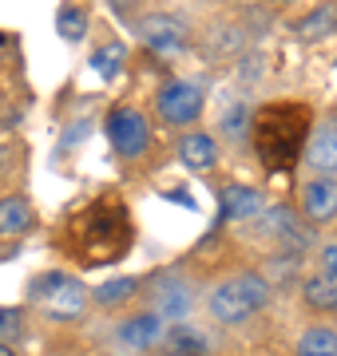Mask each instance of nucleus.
Here are the masks:
<instances>
[{
    "label": "nucleus",
    "mask_w": 337,
    "mask_h": 356,
    "mask_svg": "<svg viewBox=\"0 0 337 356\" xmlns=\"http://www.w3.org/2000/svg\"><path fill=\"white\" fill-rule=\"evenodd\" d=\"M135 214L119 191H100L76 202L56 226V250L76 269H107L135 250Z\"/></svg>",
    "instance_id": "nucleus-1"
},
{
    "label": "nucleus",
    "mask_w": 337,
    "mask_h": 356,
    "mask_svg": "<svg viewBox=\"0 0 337 356\" xmlns=\"http://www.w3.org/2000/svg\"><path fill=\"white\" fill-rule=\"evenodd\" d=\"M313 131V107L301 99H270L250 115L246 139L270 175H290L301 163L306 139Z\"/></svg>",
    "instance_id": "nucleus-2"
},
{
    "label": "nucleus",
    "mask_w": 337,
    "mask_h": 356,
    "mask_svg": "<svg viewBox=\"0 0 337 356\" xmlns=\"http://www.w3.org/2000/svg\"><path fill=\"white\" fill-rule=\"evenodd\" d=\"M270 305V281L246 269V273H230L226 281H219L214 289L207 293V317L222 329H238L246 325L254 313Z\"/></svg>",
    "instance_id": "nucleus-3"
},
{
    "label": "nucleus",
    "mask_w": 337,
    "mask_h": 356,
    "mask_svg": "<svg viewBox=\"0 0 337 356\" xmlns=\"http://www.w3.org/2000/svg\"><path fill=\"white\" fill-rule=\"evenodd\" d=\"M28 301L48 321H60V325H72L88 313V289L72 273H40L28 285Z\"/></svg>",
    "instance_id": "nucleus-4"
},
{
    "label": "nucleus",
    "mask_w": 337,
    "mask_h": 356,
    "mask_svg": "<svg viewBox=\"0 0 337 356\" xmlns=\"http://www.w3.org/2000/svg\"><path fill=\"white\" fill-rule=\"evenodd\" d=\"M104 135L111 143L116 159L123 163H139L151 154V143H155V131H151V119L147 111H139L135 103H116L104 119Z\"/></svg>",
    "instance_id": "nucleus-5"
},
{
    "label": "nucleus",
    "mask_w": 337,
    "mask_h": 356,
    "mask_svg": "<svg viewBox=\"0 0 337 356\" xmlns=\"http://www.w3.org/2000/svg\"><path fill=\"white\" fill-rule=\"evenodd\" d=\"M203 107H207V91H203L198 79L175 76L167 83H159L155 91V115L171 131H191L203 119Z\"/></svg>",
    "instance_id": "nucleus-6"
},
{
    "label": "nucleus",
    "mask_w": 337,
    "mask_h": 356,
    "mask_svg": "<svg viewBox=\"0 0 337 356\" xmlns=\"http://www.w3.org/2000/svg\"><path fill=\"white\" fill-rule=\"evenodd\" d=\"M143 289H147V309H151L159 321H167V325H187V321L195 317L198 293H195V285H191V277L167 269V273H155Z\"/></svg>",
    "instance_id": "nucleus-7"
},
{
    "label": "nucleus",
    "mask_w": 337,
    "mask_h": 356,
    "mask_svg": "<svg viewBox=\"0 0 337 356\" xmlns=\"http://www.w3.org/2000/svg\"><path fill=\"white\" fill-rule=\"evenodd\" d=\"M298 218L310 229L337 226V178L306 175L298 182Z\"/></svg>",
    "instance_id": "nucleus-8"
},
{
    "label": "nucleus",
    "mask_w": 337,
    "mask_h": 356,
    "mask_svg": "<svg viewBox=\"0 0 337 356\" xmlns=\"http://www.w3.org/2000/svg\"><path fill=\"white\" fill-rule=\"evenodd\" d=\"M167 321H159L151 309H143V313H131V317H123L111 329V341L119 344V353H151V348H159V344L167 341Z\"/></svg>",
    "instance_id": "nucleus-9"
},
{
    "label": "nucleus",
    "mask_w": 337,
    "mask_h": 356,
    "mask_svg": "<svg viewBox=\"0 0 337 356\" xmlns=\"http://www.w3.org/2000/svg\"><path fill=\"white\" fill-rule=\"evenodd\" d=\"M214 198H219L222 222H230V226L258 222L266 210V194L258 186H246V182H222V186H214Z\"/></svg>",
    "instance_id": "nucleus-10"
},
{
    "label": "nucleus",
    "mask_w": 337,
    "mask_h": 356,
    "mask_svg": "<svg viewBox=\"0 0 337 356\" xmlns=\"http://www.w3.org/2000/svg\"><path fill=\"white\" fill-rule=\"evenodd\" d=\"M301 163L310 166V175L337 178V119H325V123H318L310 131L306 151H301Z\"/></svg>",
    "instance_id": "nucleus-11"
},
{
    "label": "nucleus",
    "mask_w": 337,
    "mask_h": 356,
    "mask_svg": "<svg viewBox=\"0 0 337 356\" xmlns=\"http://www.w3.org/2000/svg\"><path fill=\"white\" fill-rule=\"evenodd\" d=\"M175 159H179L187 170H198V175H207V170H214L222 159V147L214 135H207V131H182L179 143H175Z\"/></svg>",
    "instance_id": "nucleus-12"
},
{
    "label": "nucleus",
    "mask_w": 337,
    "mask_h": 356,
    "mask_svg": "<svg viewBox=\"0 0 337 356\" xmlns=\"http://www.w3.org/2000/svg\"><path fill=\"white\" fill-rule=\"evenodd\" d=\"M139 36L147 40L151 51H179L187 44V36H191V24L175 13H155L147 20H139Z\"/></svg>",
    "instance_id": "nucleus-13"
},
{
    "label": "nucleus",
    "mask_w": 337,
    "mask_h": 356,
    "mask_svg": "<svg viewBox=\"0 0 337 356\" xmlns=\"http://www.w3.org/2000/svg\"><path fill=\"white\" fill-rule=\"evenodd\" d=\"M32 226H36V206L24 194H0V238L4 242L24 238Z\"/></svg>",
    "instance_id": "nucleus-14"
},
{
    "label": "nucleus",
    "mask_w": 337,
    "mask_h": 356,
    "mask_svg": "<svg viewBox=\"0 0 337 356\" xmlns=\"http://www.w3.org/2000/svg\"><path fill=\"white\" fill-rule=\"evenodd\" d=\"M301 301L313 309V313H325V317H337V277H325V273H310L301 281Z\"/></svg>",
    "instance_id": "nucleus-15"
},
{
    "label": "nucleus",
    "mask_w": 337,
    "mask_h": 356,
    "mask_svg": "<svg viewBox=\"0 0 337 356\" xmlns=\"http://www.w3.org/2000/svg\"><path fill=\"white\" fill-rule=\"evenodd\" d=\"M294 356H337V325H329V321L306 325L294 344Z\"/></svg>",
    "instance_id": "nucleus-16"
},
{
    "label": "nucleus",
    "mask_w": 337,
    "mask_h": 356,
    "mask_svg": "<svg viewBox=\"0 0 337 356\" xmlns=\"http://www.w3.org/2000/svg\"><path fill=\"white\" fill-rule=\"evenodd\" d=\"M139 293H143V277H116V281L95 285L88 301H95L100 309H119V305H127V301H135Z\"/></svg>",
    "instance_id": "nucleus-17"
},
{
    "label": "nucleus",
    "mask_w": 337,
    "mask_h": 356,
    "mask_svg": "<svg viewBox=\"0 0 337 356\" xmlns=\"http://www.w3.org/2000/svg\"><path fill=\"white\" fill-rule=\"evenodd\" d=\"M91 24V16L84 4H60V13H56V28H60V36L68 40V44H76V40H84V32H88Z\"/></svg>",
    "instance_id": "nucleus-18"
},
{
    "label": "nucleus",
    "mask_w": 337,
    "mask_h": 356,
    "mask_svg": "<svg viewBox=\"0 0 337 356\" xmlns=\"http://www.w3.org/2000/svg\"><path fill=\"white\" fill-rule=\"evenodd\" d=\"M163 344H171V353H175V356H207L210 353L207 337L195 332V329H182V325H171L167 341H163Z\"/></svg>",
    "instance_id": "nucleus-19"
},
{
    "label": "nucleus",
    "mask_w": 337,
    "mask_h": 356,
    "mask_svg": "<svg viewBox=\"0 0 337 356\" xmlns=\"http://www.w3.org/2000/svg\"><path fill=\"white\" fill-rule=\"evenodd\" d=\"M123 60H127V48H123L119 40H111V44H104V48L91 56V67H95L104 79H116V72H119V64H123Z\"/></svg>",
    "instance_id": "nucleus-20"
},
{
    "label": "nucleus",
    "mask_w": 337,
    "mask_h": 356,
    "mask_svg": "<svg viewBox=\"0 0 337 356\" xmlns=\"http://www.w3.org/2000/svg\"><path fill=\"white\" fill-rule=\"evenodd\" d=\"M246 127H250V107L246 103H230L219 119V131L226 139H246Z\"/></svg>",
    "instance_id": "nucleus-21"
},
{
    "label": "nucleus",
    "mask_w": 337,
    "mask_h": 356,
    "mask_svg": "<svg viewBox=\"0 0 337 356\" xmlns=\"http://www.w3.org/2000/svg\"><path fill=\"white\" fill-rule=\"evenodd\" d=\"M318 273L337 277V242H322V245H318Z\"/></svg>",
    "instance_id": "nucleus-22"
},
{
    "label": "nucleus",
    "mask_w": 337,
    "mask_h": 356,
    "mask_svg": "<svg viewBox=\"0 0 337 356\" xmlns=\"http://www.w3.org/2000/svg\"><path fill=\"white\" fill-rule=\"evenodd\" d=\"M334 16H337L334 8H322V13H313L310 20H301V32H306V36H325V32H329L325 24H329Z\"/></svg>",
    "instance_id": "nucleus-23"
},
{
    "label": "nucleus",
    "mask_w": 337,
    "mask_h": 356,
    "mask_svg": "<svg viewBox=\"0 0 337 356\" xmlns=\"http://www.w3.org/2000/svg\"><path fill=\"white\" fill-rule=\"evenodd\" d=\"M13 329H16L13 309H0V337H4V332H13Z\"/></svg>",
    "instance_id": "nucleus-24"
},
{
    "label": "nucleus",
    "mask_w": 337,
    "mask_h": 356,
    "mask_svg": "<svg viewBox=\"0 0 337 356\" xmlns=\"http://www.w3.org/2000/svg\"><path fill=\"white\" fill-rule=\"evenodd\" d=\"M0 356H16V353H13V348H8L4 341H0Z\"/></svg>",
    "instance_id": "nucleus-25"
},
{
    "label": "nucleus",
    "mask_w": 337,
    "mask_h": 356,
    "mask_svg": "<svg viewBox=\"0 0 337 356\" xmlns=\"http://www.w3.org/2000/svg\"><path fill=\"white\" fill-rule=\"evenodd\" d=\"M334 242H337V226H334Z\"/></svg>",
    "instance_id": "nucleus-26"
},
{
    "label": "nucleus",
    "mask_w": 337,
    "mask_h": 356,
    "mask_svg": "<svg viewBox=\"0 0 337 356\" xmlns=\"http://www.w3.org/2000/svg\"><path fill=\"white\" fill-rule=\"evenodd\" d=\"M111 356H123V353H111Z\"/></svg>",
    "instance_id": "nucleus-27"
}]
</instances>
